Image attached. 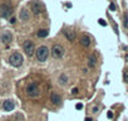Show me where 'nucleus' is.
<instances>
[{
  "label": "nucleus",
  "mask_w": 128,
  "mask_h": 121,
  "mask_svg": "<svg viewBox=\"0 0 128 121\" xmlns=\"http://www.w3.org/2000/svg\"><path fill=\"white\" fill-rule=\"evenodd\" d=\"M13 14V9L8 4H1L0 5V16L1 18H9Z\"/></svg>",
  "instance_id": "5"
},
{
  "label": "nucleus",
  "mask_w": 128,
  "mask_h": 121,
  "mask_svg": "<svg viewBox=\"0 0 128 121\" xmlns=\"http://www.w3.org/2000/svg\"><path fill=\"white\" fill-rule=\"evenodd\" d=\"M48 34H49L48 29H40L38 32V37L39 38H45V37H48Z\"/></svg>",
  "instance_id": "15"
},
{
  "label": "nucleus",
  "mask_w": 128,
  "mask_h": 121,
  "mask_svg": "<svg viewBox=\"0 0 128 121\" xmlns=\"http://www.w3.org/2000/svg\"><path fill=\"white\" fill-rule=\"evenodd\" d=\"M72 93H73V95H77V93H78V88H77V87L72 90Z\"/></svg>",
  "instance_id": "22"
},
{
  "label": "nucleus",
  "mask_w": 128,
  "mask_h": 121,
  "mask_svg": "<svg viewBox=\"0 0 128 121\" xmlns=\"http://www.w3.org/2000/svg\"><path fill=\"white\" fill-rule=\"evenodd\" d=\"M124 25H128V16L124 15Z\"/></svg>",
  "instance_id": "23"
},
{
  "label": "nucleus",
  "mask_w": 128,
  "mask_h": 121,
  "mask_svg": "<svg viewBox=\"0 0 128 121\" xmlns=\"http://www.w3.org/2000/svg\"><path fill=\"white\" fill-rule=\"evenodd\" d=\"M96 64H97V58H96L94 54H92V56L89 57V59H88V66H89L91 68H94Z\"/></svg>",
  "instance_id": "13"
},
{
  "label": "nucleus",
  "mask_w": 128,
  "mask_h": 121,
  "mask_svg": "<svg viewBox=\"0 0 128 121\" xmlns=\"http://www.w3.org/2000/svg\"><path fill=\"white\" fill-rule=\"evenodd\" d=\"M109 9L112 10V12H114V10H116V5H114V3H110V4H109Z\"/></svg>",
  "instance_id": "19"
},
{
  "label": "nucleus",
  "mask_w": 128,
  "mask_h": 121,
  "mask_svg": "<svg viewBox=\"0 0 128 121\" xmlns=\"http://www.w3.org/2000/svg\"><path fill=\"white\" fill-rule=\"evenodd\" d=\"M30 7H31V12L34 13L35 15H38V14H40V13L44 12L43 5H42V4H39V3H37V1H33V3L30 4Z\"/></svg>",
  "instance_id": "7"
},
{
  "label": "nucleus",
  "mask_w": 128,
  "mask_h": 121,
  "mask_svg": "<svg viewBox=\"0 0 128 121\" xmlns=\"http://www.w3.org/2000/svg\"><path fill=\"white\" fill-rule=\"evenodd\" d=\"M50 101H52L53 105L58 106V105H60V102H62V98H60V96L58 95V93H52V96H50Z\"/></svg>",
  "instance_id": "10"
},
{
  "label": "nucleus",
  "mask_w": 128,
  "mask_h": 121,
  "mask_svg": "<svg viewBox=\"0 0 128 121\" xmlns=\"http://www.w3.org/2000/svg\"><path fill=\"white\" fill-rule=\"evenodd\" d=\"M98 23L101 24L102 27H105V25H107V23H105V20H103V19H99V20H98Z\"/></svg>",
  "instance_id": "18"
},
{
  "label": "nucleus",
  "mask_w": 128,
  "mask_h": 121,
  "mask_svg": "<svg viewBox=\"0 0 128 121\" xmlns=\"http://www.w3.org/2000/svg\"><path fill=\"white\" fill-rule=\"evenodd\" d=\"M84 121H93V120H92V119H91V117H87V119H85V120H84Z\"/></svg>",
  "instance_id": "26"
},
{
  "label": "nucleus",
  "mask_w": 128,
  "mask_h": 121,
  "mask_svg": "<svg viewBox=\"0 0 128 121\" xmlns=\"http://www.w3.org/2000/svg\"><path fill=\"white\" fill-rule=\"evenodd\" d=\"M52 54L54 58H62L64 54V48L60 44H54L52 47Z\"/></svg>",
  "instance_id": "6"
},
{
  "label": "nucleus",
  "mask_w": 128,
  "mask_h": 121,
  "mask_svg": "<svg viewBox=\"0 0 128 121\" xmlns=\"http://www.w3.org/2000/svg\"><path fill=\"white\" fill-rule=\"evenodd\" d=\"M126 60H127V62H128V56H126Z\"/></svg>",
  "instance_id": "27"
},
{
  "label": "nucleus",
  "mask_w": 128,
  "mask_h": 121,
  "mask_svg": "<svg viewBox=\"0 0 128 121\" xmlns=\"http://www.w3.org/2000/svg\"><path fill=\"white\" fill-rule=\"evenodd\" d=\"M15 107V103L13 100H5L3 102V108L5 110V111H13Z\"/></svg>",
  "instance_id": "8"
},
{
  "label": "nucleus",
  "mask_w": 128,
  "mask_h": 121,
  "mask_svg": "<svg viewBox=\"0 0 128 121\" xmlns=\"http://www.w3.org/2000/svg\"><path fill=\"white\" fill-rule=\"evenodd\" d=\"M10 39H12V34H10V33H4V34L1 35V42L3 43H8V42H10Z\"/></svg>",
  "instance_id": "14"
},
{
  "label": "nucleus",
  "mask_w": 128,
  "mask_h": 121,
  "mask_svg": "<svg viewBox=\"0 0 128 121\" xmlns=\"http://www.w3.org/2000/svg\"><path fill=\"white\" fill-rule=\"evenodd\" d=\"M9 63L12 64L13 67H20V66L23 64V56L18 52L13 53L12 56L9 57Z\"/></svg>",
  "instance_id": "1"
},
{
  "label": "nucleus",
  "mask_w": 128,
  "mask_h": 121,
  "mask_svg": "<svg viewBox=\"0 0 128 121\" xmlns=\"http://www.w3.org/2000/svg\"><path fill=\"white\" fill-rule=\"evenodd\" d=\"M107 117H108V119H112V117H113V112H112V111H108V112H107Z\"/></svg>",
  "instance_id": "21"
},
{
  "label": "nucleus",
  "mask_w": 128,
  "mask_h": 121,
  "mask_svg": "<svg viewBox=\"0 0 128 121\" xmlns=\"http://www.w3.org/2000/svg\"><path fill=\"white\" fill-rule=\"evenodd\" d=\"M93 112H94V114L98 112V107H97V106H96V107H93Z\"/></svg>",
  "instance_id": "24"
},
{
  "label": "nucleus",
  "mask_w": 128,
  "mask_h": 121,
  "mask_svg": "<svg viewBox=\"0 0 128 121\" xmlns=\"http://www.w3.org/2000/svg\"><path fill=\"white\" fill-rule=\"evenodd\" d=\"M80 44L83 47H89L91 46V38L88 37V35H83L80 38Z\"/></svg>",
  "instance_id": "12"
},
{
  "label": "nucleus",
  "mask_w": 128,
  "mask_h": 121,
  "mask_svg": "<svg viewBox=\"0 0 128 121\" xmlns=\"http://www.w3.org/2000/svg\"><path fill=\"white\" fill-rule=\"evenodd\" d=\"M123 81L126 82V83H128V69L127 68L123 69Z\"/></svg>",
  "instance_id": "17"
},
{
  "label": "nucleus",
  "mask_w": 128,
  "mask_h": 121,
  "mask_svg": "<svg viewBox=\"0 0 128 121\" xmlns=\"http://www.w3.org/2000/svg\"><path fill=\"white\" fill-rule=\"evenodd\" d=\"M75 108H77V110H82V108H83V103H77Z\"/></svg>",
  "instance_id": "20"
},
{
  "label": "nucleus",
  "mask_w": 128,
  "mask_h": 121,
  "mask_svg": "<svg viewBox=\"0 0 128 121\" xmlns=\"http://www.w3.org/2000/svg\"><path fill=\"white\" fill-rule=\"evenodd\" d=\"M19 18L21 21H28L30 19V14H29V10H26V9H21V12L19 14Z\"/></svg>",
  "instance_id": "9"
},
{
  "label": "nucleus",
  "mask_w": 128,
  "mask_h": 121,
  "mask_svg": "<svg viewBox=\"0 0 128 121\" xmlns=\"http://www.w3.org/2000/svg\"><path fill=\"white\" fill-rule=\"evenodd\" d=\"M64 34H65V37H67V39H68V40H74L75 39V33H74V30H72V29H65Z\"/></svg>",
  "instance_id": "11"
},
{
  "label": "nucleus",
  "mask_w": 128,
  "mask_h": 121,
  "mask_svg": "<svg viewBox=\"0 0 128 121\" xmlns=\"http://www.w3.org/2000/svg\"><path fill=\"white\" fill-rule=\"evenodd\" d=\"M26 93L29 95V97H38L39 95H40V88H39V86L37 83H30L26 87Z\"/></svg>",
  "instance_id": "3"
},
{
  "label": "nucleus",
  "mask_w": 128,
  "mask_h": 121,
  "mask_svg": "<svg viewBox=\"0 0 128 121\" xmlns=\"http://www.w3.org/2000/svg\"><path fill=\"white\" fill-rule=\"evenodd\" d=\"M67 81H68V77H67L65 74H60V77H59V82H60V83H62V85H65Z\"/></svg>",
  "instance_id": "16"
},
{
  "label": "nucleus",
  "mask_w": 128,
  "mask_h": 121,
  "mask_svg": "<svg viewBox=\"0 0 128 121\" xmlns=\"http://www.w3.org/2000/svg\"><path fill=\"white\" fill-rule=\"evenodd\" d=\"M23 48H24V52L26 53L28 57H31L35 52V47H34V43L31 40H25L24 44H23Z\"/></svg>",
  "instance_id": "4"
},
{
  "label": "nucleus",
  "mask_w": 128,
  "mask_h": 121,
  "mask_svg": "<svg viewBox=\"0 0 128 121\" xmlns=\"http://www.w3.org/2000/svg\"><path fill=\"white\" fill-rule=\"evenodd\" d=\"M37 59L39 62H44V60H47L48 56H49V49L45 47V46H42L37 49Z\"/></svg>",
  "instance_id": "2"
},
{
  "label": "nucleus",
  "mask_w": 128,
  "mask_h": 121,
  "mask_svg": "<svg viewBox=\"0 0 128 121\" xmlns=\"http://www.w3.org/2000/svg\"><path fill=\"white\" fill-rule=\"evenodd\" d=\"M10 23L14 24V23H15V18H12V19H10Z\"/></svg>",
  "instance_id": "25"
}]
</instances>
